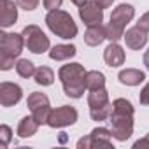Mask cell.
I'll return each mask as SVG.
<instances>
[{
  "instance_id": "obj_1",
  "label": "cell",
  "mask_w": 149,
  "mask_h": 149,
  "mask_svg": "<svg viewBox=\"0 0 149 149\" xmlns=\"http://www.w3.org/2000/svg\"><path fill=\"white\" fill-rule=\"evenodd\" d=\"M133 114L135 109L130 100L116 98L112 102V114L109 118L112 137L119 142H125L133 135Z\"/></svg>"
},
{
  "instance_id": "obj_2",
  "label": "cell",
  "mask_w": 149,
  "mask_h": 149,
  "mask_svg": "<svg viewBox=\"0 0 149 149\" xmlns=\"http://www.w3.org/2000/svg\"><path fill=\"white\" fill-rule=\"evenodd\" d=\"M86 70L81 63H68L63 65L58 72V77L61 81L63 91L70 98H81L86 90Z\"/></svg>"
},
{
  "instance_id": "obj_3",
  "label": "cell",
  "mask_w": 149,
  "mask_h": 149,
  "mask_svg": "<svg viewBox=\"0 0 149 149\" xmlns=\"http://www.w3.org/2000/svg\"><path fill=\"white\" fill-rule=\"evenodd\" d=\"M25 39L21 33H0V70H11L14 60L23 53Z\"/></svg>"
},
{
  "instance_id": "obj_4",
  "label": "cell",
  "mask_w": 149,
  "mask_h": 149,
  "mask_svg": "<svg viewBox=\"0 0 149 149\" xmlns=\"http://www.w3.org/2000/svg\"><path fill=\"white\" fill-rule=\"evenodd\" d=\"M46 25L56 37L65 39V40H70L77 35V25L74 23L72 16L65 11H60V9H54V11L47 13Z\"/></svg>"
},
{
  "instance_id": "obj_5",
  "label": "cell",
  "mask_w": 149,
  "mask_h": 149,
  "mask_svg": "<svg viewBox=\"0 0 149 149\" xmlns=\"http://www.w3.org/2000/svg\"><path fill=\"white\" fill-rule=\"evenodd\" d=\"M135 16V7L130 6V4H121L118 6L112 14H111V21L109 25L105 26L107 28V39L111 42H118L119 39H123L125 35V28L126 25L133 19Z\"/></svg>"
},
{
  "instance_id": "obj_6",
  "label": "cell",
  "mask_w": 149,
  "mask_h": 149,
  "mask_svg": "<svg viewBox=\"0 0 149 149\" xmlns=\"http://www.w3.org/2000/svg\"><path fill=\"white\" fill-rule=\"evenodd\" d=\"M23 39H25V47L28 51H32L33 54H42L46 51H49L51 44H49V37L37 26V25H28L23 28L21 32Z\"/></svg>"
},
{
  "instance_id": "obj_7",
  "label": "cell",
  "mask_w": 149,
  "mask_h": 149,
  "mask_svg": "<svg viewBox=\"0 0 149 149\" xmlns=\"http://www.w3.org/2000/svg\"><path fill=\"white\" fill-rule=\"evenodd\" d=\"M26 107L32 111V116L39 125H47V119H49V114L53 109L49 105V98L44 93H40V91L30 93L26 98Z\"/></svg>"
},
{
  "instance_id": "obj_8",
  "label": "cell",
  "mask_w": 149,
  "mask_h": 149,
  "mask_svg": "<svg viewBox=\"0 0 149 149\" xmlns=\"http://www.w3.org/2000/svg\"><path fill=\"white\" fill-rule=\"evenodd\" d=\"M111 137H112V132L111 130H107V128H104V126H98V128H95V130H91V133L90 135H86L84 139H81L79 142H77V147L79 149H100V147H107V149H114L112 147V140H111Z\"/></svg>"
},
{
  "instance_id": "obj_9",
  "label": "cell",
  "mask_w": 149,
  "mask_h": 149,
  "mask_svg": "<svg viewBox=\"0 0 149 149\" xmlns=\"http://www.w3.org/2000/svg\"><path fill=\"white\" fill-rule=\"evenodd\" d=\"M77 121V111L70 105H61L58 109H53L47 119V125L51 128H65Z\"/></svg>"
},
{
  "instance_id": "obj_10",
  "label": "cell",
  "mask_w": 149,
  "mask_h": 149,
  "mask_svg": "<svg viewBox=\"0 0 149 149\" xmlns=\"http://www.w3.org/2000/svg\"><path fill=\"white\" fill-rule=\"evenodd\" d=\"M79 18L84 25H98L104 21V9L97 4V0H86L83 6H79Z\"/></svg>"
},
{
  "instance_id": "obj_11",
  "label": "cell",
  "mask_w": 149,
  "mask_h": 149,
  "mask_svg": "<svg viewBox=\"0 0 149 149\" xmlns=\"http://www.w3.org/2000/svg\"><path fill=\"white\" fill-rule=\"evenodd\" d=\"M21 98H23L21 86H18L14 83H7V81L0 84V104H2V107H13Z\"/></svg>"
},
{
  "instance_id": "obj_12",
  "label": "cell",
  "mask_w": 149,
  "mask_h": 149,
  "mask_svg": "<svg viewBox=\"0 0 149 149\" xmlns=\"http://www.w3.org/2000/svg\"><path fill=\"white\" fill-rule=\"evenodd\" d=\"M18 4L13 0H0V25L2 28L13 26L18 21Z\"/></svg>"
},
{
  "instance_id": "obj_13",
  "label": "cell",
  "mask_w": 149,
  "mask_h": 149,
  "mask_svg": "<svg viewBox=\"0 0 149 149\" xmlns=\"http://www.w3.org/2000/svg\"><path fill=\"white\" fill-rule=\"evenodd\" d=\"M123 39H125V42H126V46H128L130 49L139 51V49H142V47L146 46V42H147V32H144V30L139 28V26H132V28H128V30L125 32Z\"/></svg>"
},
{
  "instance_id": "obj_14",
  "label": "cell",
  "mask_w": 149,
  "mask_h": 149,
  "mask_svg": "<svg viewBox=\"0 0 149 149\" xmlns=\"http://www.w3.org/2000/svg\"><path fill=\"white\" fill-rule=\"evenodd\" d=\"M105 39H107V28H105L102 23L91 25V26H88V30L84 32V42H86L88 46H91V47L100 46Z\"/></svg>"
},
{
  "instance_id": "obj_15",
  "label": "cell",
  "mask_w": 149,
  "mask_h": 149,
  "mask_svg": "<svg viewBox=\"0 0 149 149\" xmlns=\"http://www.w3.org/2000/svg\"><path fill=\"white\" fill-rule=\"evenodd\" d=\"M104 60L109 67H119L125 63V51L118 42H111L104 51Z\"/></svg>"
},
{
  "instance_id": "obj_16",
  "label": "cell",
  "mask_w": 149,
  "mask_h": 149,
  "mask_svg": "<svg viewBox=\"0 0 149 149\" xmlns=\"http://www.w3.org/2000/svg\"><path fill=\"white\" fill-rule=\"evenodd\" d=\"M88 105H90V111H97V109H102V107H107L111 105V100H109V93L105 88H100V90H90V95H88Z\"/></svg>"
},
{
  "instance_id": "obj_17",
  "label": "cell",
  "mask_w": 149,
  "mask_h": 149,
  "mask_svg": "<svg viewBox=\"0 0 149 149\" xmlns=\"http://www.w3.org/2000/svg\"><path fill=\"white\" fill-rule=\"evenodd\" d=\"M119 83L121 84H126V86H139L144 79H146V74L139 68H125L119 72L118 76Z\"/></svg>"
},
{
  "instance_id": "obj_18",
  "label": "cell",
  "mask_w": 149,
  "mask_h": 149,
  "mask_svg": "<svg viewBox=\"0 0 149 149\" xmlns=\"http://www.w3.org/2000/svg\"><path fill=\"white\" fill-rule=\"evenodd\" d=\"M76 53H77V49L74 44H56L54 47H51L49 58L54 60V61H63V60L76 56Z\"/></svg>"
},
{
  "instance_id": "obj_19",
  "label": "cell",
  "mask_w": 149,
  "mask_h": 149,
  "mask_svg": "<svg viewBox=\"0 0 149 149\" xmlns=\"http://www.w3.org/2000/svg\"><path fill=\"white\" fill-rule=\"evenodd\" d=\"M39 126H40V125L33 119V116H26V118H23V119L19 121V125H18V135H19L21 139H28V137H32V135L37 133Z\"/></svg>"
},
{
  "instance_id": "obj_20",
  "label": "cell",
  "mask_w": 149,
  "mask_h": 149,
  "mask_svg": "<svg viewBox=\"0 0 149 149\" xmlns=\"http://www.w3.org/2000/svg\"><path fill=\"white\" fill-rule=\"evenodd\" d=\"M35 83L39 86H51L53 81H54V72L49 68V67H39L35 70V76H33Z\"/></svg>"
},
{
  "instance_id": "obj_21",
  "label": "cell",
  "mask_w": 149,
  "mask_h": 149,
  "mask_svg": "<svg viewBox=\"0 0 149 149\" xmlns=\"http://www.w3.org/2000/svg\"><path fill=\"white\" fill-rule=\"evenodd\" d=\"M86 88L88 90H100L105 88V76L98 70H90L86 74Z\"/></svg>"
},
{
  "instance_id": "obj_22",
  "label": "cell",
  "mask_w": 149,
  "mask_h": 149,
  "mask_svg": "<svg viewBox=\"0 0 149 149\" xmlns=\"http://www.w3.org/2000/svg\"><path fill=\"white\" fill-rule=\"evenodd\" d=\"M35 65L30 61V60H18L16 61V72H18V76H21V77H25V79H30V77H33L35 76Z\"/></svg>"
},
{
  "instance_id": "obj_23",
  "label": "cell",
  "mask_w": 149,
  "mask_h": 149,
  "mask_svg": "<svg viewBox=\"0 0 149 149\" xmlns=\"http://www.w3.org/2000/svg\"><path fill=\"white\" fill-rule=\"evenodd\" d=\"M11 139H13V130L7 125H2V126H0V146L6 149L9 146Z\"/></svg>"
},
{
  "instance_id": "obj_24",
  "label": "cell",
  "mask_w": 149,
  "mask_h": 149,
  "mask_svg": "<svg viewBox=\"0 0 149 149\" xmlns=\"http://www.w3.org/2000/svg\"><path fill=\"white\" fill-rule=\"evenodd\" d=\"M39 2L40 0H16V4L23 9V11H35L39 7Z\"/></svg>"
},
{
  "instance_id": "obj_25",
  "label": "cell",
  "mask_w": 149,
  "mask_h": 149,
  "mask_svg": "<svg viewBox=\"0 0 149 149\" xmlns=\"http://www.w3.org/2000/svg\"><path fill=\"white\" fill-rule=\"evenodd\" d=\"M42 4L47 11H54V9H60L61 4H63V0H42Z\"/></svg>"
},
{
  "instance_id": "obj_26",
  "label": "cell",
  "mask_w": 149,
  "mask_h": 149,
  "mask_svg": "<svg viewBox=\"0 0 149 149\" xmlns=\"http://www.w3.org/2000/svg\"><path fill=\"white\" fill-rule=\"evenodd\" d=\"M137 26H139V28H142L144 32H149V13H146V14H142V16L139 18Z\"/></svg>"
},
{
  "instance_id": "obj_27",
  "label": "cell",
  "mask_w": 149,
  "mask_h": 149,
  "mask_svg": "<svg viewBox=\"0 0 149 149\" xmlns=\"http://www.w3.org/2000/svg\"><path fill=\"white\" fill-rule=\"evenodd\" d=\"M139 100H140V104H142V105H149V83H147V84L144 86V90L140 91Z\"/></svg>"
},
{
  "instance_id": "obj_28",
  "label": "cell",
  "mask_w": 149,
  "mask_h": 149,
  "mask_svg": "<svg viewBox=\"0 0 149 149\" xmlns=\"http://www.w3.org/2000/svg\"><path fill=\"white\" fill-rule=\"evenodd\" d=\"M133 147H135V149H139V147H149V133H147L144 139L137 140V142L133 144Z\"/></svg>"
},
{
  "instance_id": "obj_29",
  "label": "cell",
  "mask_w": 149,
  "mask_h": 149,
  "mask_svg": "<svg viewBox=\"0 0 149 149\" xmlns=\"http://www.w3.org/2000/svg\"><path fill=\"white\" fill-rule=\"evenodd\" d=\"M112 2H114V0H97V4H98L102 9H107V7H111V6H112Z\"/></svg>"
},
{
  "instance_id": "obj_30",
  "label": "cell",
  "mask_w": 149,
  "mask_h": 149,
  "mask_svg": "<svg viewBox=\"0 0 149 149\" xmlns=\"http://www.w3.org/2000/svg\"><path fill=\"white\" fill-rule=\"evenodd\" d=\"M144 65H146V68L149 70V47H147V51L144 53Z\"/></svg>"
},
{
  "instance_id": "obj_31",
  "label": "cell",
  "mask_w": 149,
  "mask_h": 149,
  "mask_svg": "<svg viewBox=\"0 0 149 149\" xmlns=\"http://www.w3.org/2000/svg\"><path fill=\"white\" fill-rule=\"evenodd\" d=\"M70 2H72V4H76V6L79 7V6H83V4L86 2V0H70Z\"/></svg>"
}]
</instances>
